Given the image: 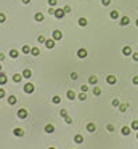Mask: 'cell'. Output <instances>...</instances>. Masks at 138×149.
Listing matches in <instances>:
<instances>
[{"label":"cell","instance_id":"d6a6232c","mask_svg":"<svg viewBox=\"0 0 138 149\" xmlns=\"http://www.w3.org/2000/svg\"><path fill=\"white\" fill-rule=\"evenodd\" d=\"M58 0H48V7H56Z\"/></svg>","mask_w":138,"mask_h":149},{"label":"cell","instance_id":"4316f807","mask_svg":"<svg viewBox=\"0 0 138 149\" xmlns=\"http://www.w3.org/2000/svg\"><path fill=\"white\" fill-rule=\"evenodd\" d=\"M127 109H128V104L127 103H124V104H120V106H119V111L120 112H125Z\"/></svg>","mask_w":138,"mask_h":149},{"label":"cell","instance_id":"7bdbcfd3","mask_svg":"<svg viewBox=\"0 0 138 149\" xmlns=\"http://www.w3.org/2000/svg\"><path fill=\"white\" fill-rule=\"evenodd\" d=\"M0 98H5V90L0 88Z\"/></svg>","mask_w":138,"mask_h":149},{"label":"cell","instance_id":"d590c367","mask_svg":"<svg viewBox=\"0 0 138 149\" xmlns=\"http://www.w3.org/2000/svg\"><path fill=\"white\" fill-rule=\"evenodd\" d=\"M59 116H61V117H66V116H67V111H66V109H61V111H59Z\"/></svg>","mask_w":138,"mask_h":149},{"label":"cell","instance_id":"603a6c76","mask_svg":"<svg viewBox=\"0 0 138 149\" xmlns=\"http://www.w3.org/2000/svg\"><path fill=\"white\" fill-rule=\"evenodd\" d=\"M45 131H47V133H53V131H55V127H53V125H51V124H48V125H45Z\"/></svg>","mask_w":138,"mask_h":149},{"label":"cell","instance_id":"484cf974","mask_svg":"<svg viewBox=\"0 0 138 149\" xmlns=\"http://www.w3.org/2000/svg\"><path fill=\"white\" fill-rule=\"evenodd\" d=\"M109 16H111L113 19H117V18H119V11H117V10H113V11L109 13Z\"/></svg>","mask_w":138,"mask_h":149},{"label":"cell","instance_id":"7a4b0ae2","mask_svg":"<svg viewBox=\"0 0 138 149\" xmlns=\"http://www.w3.org/2000/svg\"><path fill=\"white\" fill-rule=\"evenodd\" d=\"M55 18H56V19H63L64 18V16H66V13H64V10H63V8H56V10H55Z\"/></svg>","mask_w":138,"mask_h":149},{"label":"cell","instance_id":"1f68e13d","mask_svg":"<svg viewBox=\"0 0 138 149\" xmlns=\"http://www.w3.org/2000/svg\"><path fill=\"white\" fill-rule=\"evenodd\" d=\"M69 77H71V80H77L79 74H77V72H71V76H69Z\"/></svg>","mask_w":138,"mask_h":149},{"label":"cell","instance_id":"836d02e7","mask_svg":"<svg viewBox=\"0 0 138 149\" xmlns=\"http://www.w3.org/2000/svg\"><path fill=\"white\" fill-rule=\"evenodd\" d=\"M5 19H7V16L3 15V13H0V24H3V23H5Z\"/></svg>","mask_w":138,"mask_h":149},{"label":"cell","instance_id":"4dcf8cb0","mask_svg":"<svg viewBox=\"0 0 138 149\" xmlns=\"http://www.w3.org/2000/svg\"><path fill=\"white\" fill-rule=\"evenodd\" d=\"M77 98H79V99H80V101H85V99H87V95H85V93H84V91H82V93H80L79 96H77Z\"/></svg>","mask_w":138,"mask_h":149},{"label":"cell","instance_id":"8fae6325","mask_svg":"<svg viewBox=\"0 0 138 149\" xmlns=\"http://www.w3.org/2000/svg\"><path fill=\"white\" fill-rule=\"evenodd\" d=\"M130 24V18L128 16H122L120 18V26H128Z\"/></svg>","mask_w":138,"mask_h":149},{"label":"cell","instance_id":"b9f144b4","mask_svg":"<svg viewBox=\"0 0 138 149\" xmlns=\"http://www.w3.org/2000/svg\"><path fill=\"white\" fill-rule=\"evenodd\" d=\"M101 3H103V5H105V7H108V5H109V3H111V0H101Z\"/></svg>","mask_w":138,"mask_h":149},{"label":"cell","instance_id":"3957f363","mask_svg":"<svg viewBox=\"0 0 138 149\" xmlns=\"http://www.w3.org/2000/svg\"><path fill=\"white\" fill-rule=\"evenodd\" d=\"M27 116H29V112H27V109H19V111H18V117H19V119L21 120H24V119H27Z\"/></svg>","mask_w":138,"mask_h":149},{"label":"cell","instance_id":"7c38bea8","mask_svg":"<svg viewBox=\"0 0 138 149\" xmlns=\"http://www.w3.org/2000/svg\"><path fill=\"white\" fill-rule=\"evenodd\" d=\"M122 53H124V55H125V56H130V55L133 53V51H132V48H130V47H128V45H125V47H124V48H122Z\"/></svg>","mask_w":138,"mask_h":149},{"label":"cell","instance_id":"30bf717a","mask_svg":"<svg viewBox=\"0 0 138 149\" xmlns=\"http://www.w3.org/2000/svg\"><path fill=\"white\" fill-rule=\"evenodd\" d=\"M8 56L13 58V59H16V58L19 56V51H18V50H10V51H8Z\"/></svg>","mask_w":138,"mask_h":149},{"label":"cell","instance_id":"2e32d148","mask_svg":"<svg viewBox=\"0 0 138 149\" xmlns=\"http://www.w3.org/2000/svg\"><path fill=\"white\" fill-rule=\"evenodd\" d=\"M31 55L32 56H39V55H40V48H39V47H32L31 48Z\"/></svg>","mask_w":138,"mask_h":149},{"label":"cell","instance_id":"d4e9b609","mask_svg":"<svg viewBox=\"0 0 138 149\" xmlns=\"http://www.w3.org/2000/svg\"><path fill=\"white\" fill-rule=\"evenodd\" d=\"M74 141H76L77 144L84 143V136H82V135H76V136H74Z\"/></svg>","mask_w":138,"mask_h":149},{"label":"cell","instance_id":"d6986e66","mask_svg":"<svg viewBox=\"0 0 138 149\" xmlns=\"http://www.w3.org/2000/svg\"><path fill=\"white\" fill-rule=\"evenodd\" d=\"M120 131H122L124 136H128V135H130V131H132V128H130V127H122V130H120Z\"/></svg>","mask_w":138,"mask_h":149},{"label":"cell","instance_id":"6da1fadb","mask_svg":"<svg viewBox=\"0 0 138 149\" xmlns=\"http://www.w3.org/2000/svg\"><path fill=\"white\" fill-rule=\"evenodd\" d=\"M51 39H53L55 42H58V40H61L63 39V32L59 29H56V30H53V34H51Z\"/></svg>","mask_w":138,"mask_h":149},{"label":"cell","instance_id":"9c48e42d","mask_svg":"<svg viewBox=\"0 0 138 149\" xmlns=\"http://www.w3.org/2000/svg\"><path fill=\"white\" fill-rule=\"evenodd\" d=\"M106 82H108L109 85H114L116 82H117V77H116V76H108V77H106Z\"/></svg>","mask_w":138,"mask_h":149},{"label":"cell","instance_id":"8992f818","mask_svg":"<svg viewBox=\"0 0 138 149\" xmlns=\"http://www.w3.org/2000/svg\"><path fill=\"white\" fill-rule=\"evenodd\" d=\"M7 103L10 104V106H15V104L18 103V99H16V96H15V95H10V96L7 98Z\"/></svg>","mask_w":138,"mask_h":149},{"label":"cell","instance_id":"c3c4849f","mask_svg":"<svg viewBox=\"0 0 138 149\" xmlns=\"http://www.w3.org/2000/svg\"><path fill=\"white\" fill-rule=\"evenodd\" d=\"M135 26H136V27H138V19H136V23H135Z\"/></svg>","mask_w":138,"mask_h":149},{"label":"cell","instance_id":"9a60e30c","mask_svg":"<svg viewBox=\"0 0 138 149\" xmlns=\"http://www.w3.org/2000/svg\"><path fill=\"white\" fill-rule=\"evenodd\" d=\"M13 135H15V136H23V135H24V130L18 127V128H15V130H13Z\"/></svg>","mask_w":138,"mask_h":149},{"label":"cell","instance_id":"bcb514c9","mask_svg":"<svg viewBox=\"0 0 138 149\" xmlns=\"http://www.w3.org/2000/svg\"><path fill=\"white\" fill-rule=\"evenodd\" d=\"M3 59H5V55H3V53H0V61H3Z\"/></svg>","mask_w":138,"mask_h":149},{"label":"cell","instance_id":"7402d4cb","mask_svg":"<svg viewBox=\"0 0 138 149\" xmlns=\"http://www.w3.org/2000/svg\"><path fill=\"white\" fill-rule=\"evenodd\" d=\"M67 99H71V101H72V99H76V91H72V90H67Z\"/></svg>","mask_w":138,"mask_h":149},{"label":"cell","instance_id":"f35d334b","mask_svg":"<svg viewBox=\"0 0 138 149\" xmlns=\"http://www.w3.org/2000/svg\"><path fill=\"white\" fill-rule=\"evenodd\" d=\"M64 120H66V124H72V119H71L69 116H66V117H64Z\"/></svg>","mask_w":138,"mask_h":149},{"label":"cell","instance_id":"5b68a950","mask_svg":"<svg viewBox=\"0 0 138 149\" xmlns=\"http://www.w3.org/2000/svg\"><path fill=\"white\" fill-rule=\"evenodd\" d=\"M77 56H79L80 59H84V58H87V56H88V51L85 50V48H79V50H77Z\"/></svg>","mask_w":138,"mask_h":149},{"label":"cell","instance_id":"e575fe53","mask_svg":"<svg viewBox=\"0 0 138 149\" xmlns=\"http://www.w3.org/2000/svg\"><path fill=\"white\" fill-rule=\"evenodd\" d=\"M111 104H113V106H114V107H119V106H120V103H119V99H113V103H111Z\"/></svg>","mask_w":138,"mask_h":149},{"label":"cell","instance_id":"ac0fdd59","mask_svg":"<svg viewBox=\"0 0 138 149\" xmlns=\"http://www.w3.org/2000/svg\"><path fill=\"white\" fill-rule=\"evenodd\" d=\"M11 79H13V82H15V84H19V82L23 80V76H21V74H15Z\"/></svg>","mask_w":138,"mask_h":149},{"label":"cell","instance_id":"4fadbf2b","mask_svg":"<svg viewBox=\"0 0 138 149\" xmlns=\"http://www.w3.org/2000/svg\"><path fill=\"white\" fill-rule=\"evenodd\" d=\"M34 19H36V21H39V23H42V21H44V13L37 11L36 15H34Z\"/></svg>","mask_w":138,"mask_h":149},{"label":"cell","instance_id":"e0dca14e","mask_svg":"<svg viewBox=\"0 0 138 149\" xmlns=\"http://www.w3.org/2000/svg\"><path fill=\"white\" fill-rule=\"evenodd\" d=\"M7 82H8V77H7L3 72H0V85H5Z\"/></svg>","mask_w":138,"mask_h":149},{"label":"cell","instance_id":"ba28073f","mask_svg":"<svg viewBox=\"0 0 138 149\" xmlns=\"http://www.w3.org/2000/svg\"><path fill=\"white\" fill-rule=\"evenodd\" d=\"M21 76H23V79H31L32 77V71L31 69H24V71L21 72Z\"/></svg>","mask_w":138,"mask_h":149},{"label":"cell","instance_id":"cb8c5ba5","mask_svg":"<svg viewBox=\"0 0 138 149\" xmlns=\"http://www.w3.org/2000/svg\"><path fill=\"white\" fill-rule=\"evenodd\" d=\"M87 24H88L87 18H80V19H79V26H80V27H85V26H87Z\"/></svg>","mask_w":138,"mask_h":149},{"label":"cell","instance_id":"44dd1931","mask_svg":"<svg viewBox=\"0 0 138 149\" xmlns=\"http://www.w3.org/2000/svg\"><path fill=\"white\" fill-rule=\"evenodd\" d=\"M21 53L29 55V53H31V47H29V45H23V48H21Z\"/></svg>","mask_w":138,"mask_h":149},{"label":"cell","instance_id":"f1b7e54d","mask_svg":"<svg viewBox=\"0 0 138 149\" xmlns=\"http://www.w3.org/2000/svg\"><path fill=\"white\" fill-rule=\"evenodd\" d=\"M93 95L95 96H100L101 95V88H100V87H95V88H93Z\"/></svg>","mask_w":138,"mask_h":149},{"label":"cell","instance_id":"f907efd6","mask_svg":"<svg viewBox=\"0 0 138 149\" xmlns=\"http://www.w3.org/2000/svg\"><path fill=\"white\" fill-rule=\"evenodd\" d=\"M48 149H55V147H48Z\"/></svg>","mask_w":138,"mask_h":149},{"label":"cell","instance_id":"5bb4252c","mask_svg":"<svg viewBox=\"0 0 138 149\" xmlns=\"http://www.w3.org/2000/svg\"><path fill=\"white\" fill-rule=\"evenodd\" d=\"M95 130H96V125H95L93 122H88V124H87V131H90V133H93Z\"/></svg>","mask_w":138,"mask_h":149},{"label":"cell","instance_id":"8d00e7d4","mask_svg":"<svg viewBox=\"0 0 138 149\" xmlns=\"http://www.w3.org/2000/svg\"><path fill=\"white\" fill-rule=\"evenodd\" d=\"M37 40L40 42V43H45V40H47V39H45L44 35H39V37H37Z\"/></svg>","mask_w":138,"mask_h":149},{"label":"cell","instance_id":"f6af8a7d","mask_svg":"<svg viewBox=\"0 0 138 149\" xmlns=\"http://www.w3.org/2000/svg\"><path fill=\"white\" fill-rule=\"evenodd\" d=\"M132 56H133V61H138V53H132Z\"/></svg>","mask_w":138,"mask_h":149},{"label":"cell","instance_id":"60d3db41","mask_svg":"<svg viewBox=\"0 0 138 149\" xmlns=\"http://www.w3.org/2000/svg\"><path fill=\"white\" fill-rule=\"evenodd\" d=\"M106 130H108V131H114V125H111V124H109V125L106 127Z\"/></svg>","mask_w":138,"mask_h":149},{"label":"cell","instance_id":"74e56055","mask_svg":"<svg viewBox=\"0 0 138 149\" xmlns=\"http://www.w3.org/2000/svg\"><path fill=\"white\" fill-rule=\"evenodd\" d=\"M80 90L84 91V93H87V91H88V85H82V87H80Z\"/></svg>","mask_w":138,"mask_h":149},{"label":"cell","instance_id":"681fc988","mask_svg":"<svg viewBox=\"0 0 138 149\" xmlns=\"http://www.w3.org/2000/svg\"><path fill=\"white\" fill-rule=\"evenodd\" d=\"M0 72H2V64H0Z\"/></svg>","mask_w":138,"mask_h":149},{"label":"cell","instance_id":"52a82bcc","mask_svg":"<svg viewBox=\"0 0 138 149\" xmlns=\"http://www.w3.org/2000/svg\"><path fill=\"white\" fill-rule=\"evenodd\" d=\"M45 47L48 48V50H53V48H55V40H53V39H47V40H45Z\"/></svg>","mask_w":138,"mask_h":149},{"label":"cell","instance_id":"7dc6e473","mask_svg":"<svg viewBox=\"0 0 138 149\" xmlns=\"http://www.w3.org/2000/svg\"><path fill=\"white\" fill-rule=\"evenodd\" d=\"M23 3H26V5H27V3H31V0H23Z\"/></svg>","mask_w":138,"mask_h":149},{"label":"cell","instance_id":"ffe728a7","mask_svg":"<svg viewBox=\"0 0 138 149\" xmlns=\"http://www.w3.org/2000/svg\"><path fill=\"white\" fill-rule=\"evenodd\" d=\"M88 84H90V85H96V84H98V77H96V76H90Z\"/></svg>","mask_w":138,"mask_h":149},{"label":"cell","instance_id":"f546056e","mask_svg":"<svg viewBox=\"0 0 138 149\" xmlns=\"http://www.w3.org/2000/svg\"><path fill=\"white\" fill-rule=\"evenodd\" d=\"M51 103H53V104H59V103H61V98H59V96H53Z\"/></svg>","mask_w":138,"mask_h":149},{"label":"cell","instance_id":"277c9868","mask_svg":"<svg viewBox=\"0 0 138 149\" xmlns=\"http://www.w3.org/2000/svg\"><path fill=\"white\" fill-rule=\"evenodd\" d=\"M23 90H24V93H27V95H31V93H34V90H36V87H34L32 84H26Z\"/></svg>","mask_w":138,"mask_h":149},{"label":"cell","instance_id":"ee69618b","mask_svg":"<svg viewBox=\"0 0 138 149\" xmlns=\"http://www.w3.org/2000/svg\"><path fill=\"white\" fill-rule=\"evenodd\" d=\"M132 82H133L135 85H138V76H135V77H133V80H132Z\"/></svg>","mask_w":138,"mask_h":149},{"label":"cell","instance_id":"816d5d0a","mask_svg":"<svg viewBox=\"0 0 138 149\" xmlns=\"http://www.w3.org/2000/svg\"><path fill=\"white\" fill-rule=\"evenodd\" d=\"M136 138H138V133H136Z\"/></svg>","mask_w":138,"mask_h":149},{"label":"cell","instance_id":"ab89813d","mask_svg":"<svg viewBox=\"0 0 138 149\" xmlns=\"http://www.w3.org/2000/svg\"><path fill=\"white\" fill-rule=\"evenodd\" d=\"M63 10H64V13H66V15H67V13H71V7H67V5H66V7L63 8Z\"/></svg>","mask_w":138,"mask_h":149},{"label":"cell","instance_id":"83f0119b","mask_svg":"<svg viewBox=\"0 0 138 149\" xmlns=\"http://www.w3.org/2000/svg\"><path fill=\"white\" fill-rule=\"evenodd\" d=\"M130 128L138 131V120H133V122H132V124H130Z\"/></svg>","mask_w":138,"mask_h":149}]
</instances>
